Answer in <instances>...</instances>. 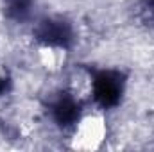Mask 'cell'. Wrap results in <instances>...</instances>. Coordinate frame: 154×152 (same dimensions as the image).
I'll list each match as a JSON object with an SVG mask.
<instances>
[{
	"label": "cell",
	"instance_id": "cell-3",
	"mask_svg": "<svg viewBox=\"0 0 154 152\" xmlns=\"http://www.w3.org/2000/svg\"><path fill=\"white\" fill-rule=\"evenodd\" d=\"M38 59L41 66L48 72H59L63 65L66 63V52L65 48L57 45H43L38 50Z\"/></svg>",
	"mask_w": 154,
	"mask_h": 152
},
{
	"label": "cell",
	"instance_id": "cell-2",
	"mask_svg": "<svg viewBox=\"0 0 154 152\" xmlns=\"http://www.w3.org/2000/svg\"><path fill=\"white\" fill-rule=\"evenodd\" d=\"M68 90L77 100H88L93 93V77L84 68H75L68 77Z\"/></svg>",
	"mask_w": 154,
	"mask_h": 152
},
{
	"label": "cell",
	"instance_id": "cell-1",
	"mask_svg": "<svg viewBox=\"0 0 154 152\" xmlns=\"http://www.w3.org/2000/svg\"><path fill=\"white\" fill-rule=\"evenodd\" d=\"M108 136V123L104 114L88 113L79 118L75 123L74 134L70 138V147L74 150L93 152L99 150Z\"/></svg>",
	"mask_w": 154,
	"mask_h": 152
}]
</instances>
